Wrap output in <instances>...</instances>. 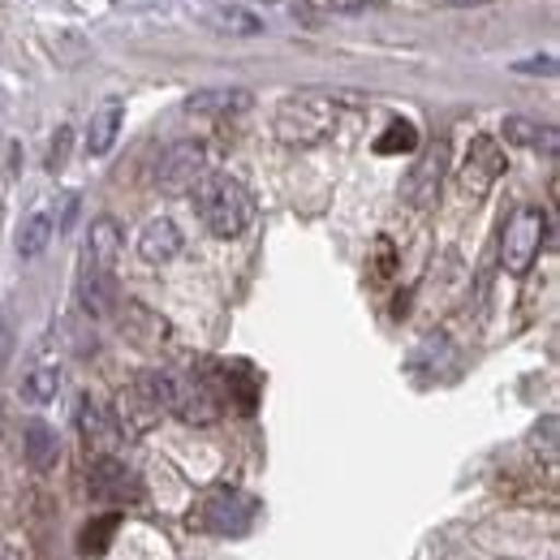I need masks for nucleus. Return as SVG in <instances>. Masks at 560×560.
<instances>
[{
  "mask_svg": "<svg viewBox=\"0 0 560 560\" xmlns=\"http://www.w3.org/2000/svg\"><path fill=\"white\" fill-rule=\"evenodd\" d=\"M86 495L95 504H139L142 483L126 462H117L113 453H100L91 462V470H86Z\"/></svg>",
  "mask_w": 560,
  "mask_h": 560,
  "instance_id": "obj_6",
  "label": "nucleus"
},
{
  "mask_svg": "<svg viewBox=\"0 0 560 560\" xmlns=\"http://www.w3.org/2000/svg\"><path fill=\"white\" fill-rule=\"evenodd\" d=\"M0 427H4V406H0Z\"/></svg>",
  "mask_w": 560,
  "mask_h": 560,
  "instance_id": "obj_25",
  "label": "nucleus"
},
{
  "mask_svg": "<svg viewBox=\"0 0 560 560\" xmlns=\"http://www.w3.org/2000/svg\"><path fill=\"white\" fill-rule=\"evenodd\" d=\"M453 4H462V9H466V4H483V0H453Z\"/></svg>",
  "mask_w": 560,
  "mask_h": 560,
  "instance_id": "obj_24",
  "label": "nucleus"
},
{
  "mask_svg": "<svg viewBox=\"0 0 560 560\" xmlns=\"http://www.w3.org/2000/svg\"><path fill=\"white\" fill-rule=\"evenodd\" d=\"M190 195H195V211L208 224V233L211 237H224V242L242 237L250 215H255V203H250L246 186L237 177H229V173H203V182Z\"/></svg>",
  "mask_w": 560,
  "mask_h": 560,
  "instance_id": "obj_1",
  "label": "nucleus"
},
{
  "mask_svg": "<svg viewBox=\"0 0 560 560\" xmlns=\"http://www.w3.org/2000/svg\"><path fill=\"white\" fill-rule=\"evenodd\" d=\"M419 147V130H415V121H406V117H397L380 139H375V151L380 155H410Z\"/></svg>",
  "mask_w": 560,
  "mask_h": 560,
  "instance_id": "obj_18",
  "label": "nucleus"
},
{
  "mask_svg": "<svg viewBox=\"0 0 560 560\" xmlns=\"http://www.w3.org/2000/svg\"><path fill=\"white\" fill-rule=\"evenodd\" d=\"M9 346H13V337H9V324H4V315H0V366H4V358H9Z\"/></svg>",
  "mask_w": 560,
  "mask_h": 560,
  "instance_id": "obj_22",
  "label": "nucleus"
},
{
  "mask_svg": "<svg viewBox=\"0 0 560 560\" xmlns=\"http://www.w3.org/2000/svg\"><path fill=\"white\" fill-rule=\"evenodd\" d=\"M504 168H509V160H504L500 142L491 139V135H479V139L470 142V155H466V168H462V190L470 199H483L495 186V177H504Z\"/></svg>",
  "mask_w": 560,
  "mask_h": 560,
  "instance_id": "obj_8",
  "label": "nucleus"
},
{
  "mask_svg": "<svg viewBox=\"0 0 560 560\" xmlns=\"http://www.w3.org/2000/svg\"><path fill=\"white\" fill-rule=\"evenodd\" d=\"M504 130H509V139L513 142L544 147L548 155H557V130H552V126H535V121H526V117H509V121H504Z\"/></svg>",
  "mask_w": 560,
  "mask_h": 560,
  "instance_id": "obj_17",
  "label": "nucleus"
},
{
  "mask_svg": "<svg viewBox=\"0 0 560 560\" xmlns=\"http://www.w3.org/2000/svg\"><path fill=\"white\" fill-rule=\"evenodd\" d=\"M246 108H250V91H242V86H208V91L186 100L190 117H233Z\"/></svg>",
  "mask_w": 560,
  "mask_h": 560,
  "instance_id": "obj_11",
  "label": "nucleus"
},
{
  "mask_svg": "<svg viewBox=\"0 0 560 560\" xmlns=\"http://www.w3.org/2000/svg\"><path fill=\"white\" fill-rule=\"evenodd\" d=\"M26 462H31V470H39V475L61 462V440H57V431H52L48 422H31V427H26Z\"/></svg>",
  "mask_w": 560,
  "mask_h": 560,
  "instance_id": "obj_15",
  "label": "nucleus"
},
{
  "mask_svg": "<svg viewBox=\"0 0 560 560\" xmlns=\"http://www.w3.org/2000/svg\"><path fill=\"white\" fill-rule=\"evenodd\" d=\"M203 173H208V147L195 139L173 142V147L164 151L160 168H155V186H160L164 195H190V190L203 182Z\"/></svg>",
  "mask_w": 560,
  "mask_h": 560,
  "instance_id": "obj_4",
  "label": "nucleus"
},
{
  "mask_svg": "<svg viewBox=\"0 0 560 560\" xmlns=\"http://www.w3.org/2000/svg\"><path fill=\"white\" fill-rule=\"evenodd\" d=\"M48 242H52V215H48V211L26 215V224L18 229V255H22V259H35V255L48 250Z\"/></svg>",
  "mask_w": 560,
  "mask_h": 560,
  "instance_id": "obj_16",
  "label": "nucleus"
},
{
  "mask_svg": "<svg viewBox=\"0 0 560 560\" xmlns=\"http://www.w3.org/2000/svg\"><path fill=\"white\" fill-rule=\"evenodd\" d=\"M444 173H448V142H435V147H427L419 155V164L410 168V177H406V203L410 208H431L435 199H440V186H444Z\"/></svg>",
  "mask_w": 560,
  "mask_h": 560,
  "instance_id": "obj_7",
  "label": "nucleus"
},
{
  "mask_svg": "<svg viewBox=\"0 0 560 560\" xmlns=\"http://www.w3.org/2000/svg\"><path fill=\"white\" fill-rule=\"evenodd\" d=\"M255 513H259V500L255 495H246V491L237 488H220L203 500L199 526L211 530V535H246L250 522H255Z\"/></svg>",
  "mask_w": 560,
  "mask_h": 560,
  "instance_id": "obj_5",
  "label": "nucleus"
},
{
  "mask_svg": "<svg viewBox=\"0 0 560 560\" xmlns=\"http://www.w3.org/2000/svg\"><path fill=\"white\" fill-rule=\"evenodd\" d=\"M117 255H121V229H117V220H95L91 224V233H86V264H95V268H104V272H113V264H117Z\"/></svg>",
  "mask_w": 560,
  "mask_h": 560,
  "instance_id": "obj_14",
  "label": "nucleus"
},
{
  "mask_svg": "<svg viewBox=\"0 0 560 560\" xmlns=\"http://www.w3.org/2000/svg\"><path fill=\"white\" fill-rule=\"evenodd\" d=\"M78 431H82V440H86V448H95V453H117V444H121V422L113 419L104 406H95L91 397H82V406H78Z\"/></svg>",
  "mask_w": 560,
  "mask_h": 560,
  "instance_id": "obj_9",
  "label": "nucleus"
},
{
  "mask_svg": "<svg viewBox=\"0 0 560 560\" xmlns=\"http://www.w3.org/2000/svg\"><path fill=\"white\" fill-rule=\"evenodd\" d=\"M517 70H530V73H539V70H544V73H552V70H557V66H552V61H526V66H517Z\"/></svg>",
  "mask_w": 560,
  "mask_h": 560,
  "instance_id": "obj_23",
  "label": "nucleus"
},
{
  "mask_svg": "<svg viewBox=\"0 0 560 560\" xmlns=\"http://www.w3.org/2000/svg\"><path fill=\"white\" fill-rule=\"evenodd\" d=\"M57 388H61V371H57V366H39V371H31V375H26V397H31V401H39V406H44V401H52V397H57Z\"/></svg>",
  "mask_w": 560,
  "mask_h": 560,
  "instance_id": "obj_19",
  "label": "nucleus"
},
{
  "mask_svg": "<svg viewBox=\"0 0 560 560\" xmlns=\"http://www.w3.org/2000/svg\"><path fill=\"white\" fill-rule=\"evenodd\" d=\"M211 26L233 31V35H259V31H264V22L250 18L246 9H215V22H211Z\"/></svg>",
  "mask_w": 560,
  "mask_h": 560,
  "instance_id": "obj_21",
  "label": "nucleus"
},
{
  "mask_svg": "<svg viewBox=\"0 0 560 560\" xmlns=\"http://www.w3.org/2000/svg\"><path fill=\"white\" fill-rule=\"evenodd\" d=\"M121 117L126 108L117 100H108L104 108L91 113V126H86V155H108L113 142H117V130H121Z\"/></svg>",
  "mask_w": 560,
  "mask_h": 560,
  "instance_id": "obj_13",
  "label": "nucleus"
},
{
  "mask_svg": "<svg viewBox=\"0 0 560 560\" xmlns=\"http://www.w3.org/2000/svg\"><path fill=\"white\" fill-rule=\"evenodd\" d=\"M78 298H82V311L86 315H108L113 311V272L95 268V264H82V277H78Z\"/></svg>",
  "mask_w": 560,
  "mask_h": 560,
  "instance_id": "obj_12",
  "label": "nucleus"
},
{
  "mask_svg": "<svg viewBox=\"0 0 560 560\" xmlns=\"http://www.w3.org/2000/svg\"><path fill=\"white\" fill-rule=\"evenodd\" d=\"M113 535H117V517H100V522H91V526L82 530V552H86V557L108 552Z\"/></svg>",
  "mask_w": 560,
  "mask_h": 560,
  "instance_id": "obj_20",
  "label": "nucleus"
},
{
  "mask_svg": "<svg viewBox=\"0 0 560 560\" xmlns=\"http://www.w3.org/2000/svg\"><path fill=\"white\" fill-rule=\"evenodd\" d=\"M544 237H548V215H544V208L526 203V208L513 211L504 220V233H500V264H504V272L509 277H526L530 264L544 250Z\"/></svg>",
  "mask_w": 560,
  "mask_h": 560,
  "instance_id": "obj_3",
  "label": "nucleus"
},
{
  "mask_svg": "<svg viewBox=\"0 0 560 560\" xmlns=\"http://www.w3.org/2000/svg\"><path fill=\"white\" fill-rule=\"evenodd\" d=\"M139 255L147 264H168L182 255V229L168 220V215H155L147 220L139 233Z\"/></svg>",
  "mask_w": 560,
  "mask_h": 560,
  "instance_id": "obj_10",
  "label": "nucleus"
},
{
  "mask_svg": "<svg viewBox=\"0 0 560 560\" xmlns=\"http://www.w3.org/2000/svg\"><path fill=\"white\" fill-rule=\"evenodd\" d=\"M332 121H337L332 95L302 91V95H289L277 108V139L289 142V147H311V142L328 139Z\"/></svg>",
  "mask_w": 560,
  "mask_h": 560,
  "instance_id": "obj_2",
  "label": "nucleus"
}]
</instances>
